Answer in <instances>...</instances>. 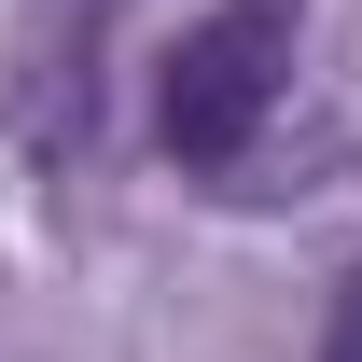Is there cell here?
<instances>
[{"label":"cell","instance_id":"1","mask_svg":"<svg viewBox=\"0 0 362 362\" xmlns=\"http://www.w3.org/2000/svg\"><path fill=\"white\" fill-rule=\"evenodd\" d=\"M279 84H293V0H223V14H195L168 56V84H153V139H168L195 181H223L251 139H265Z\"/></svg>","mask_w":362,"mask_h":362},{"label":"cell","instance_id":"2","mask_svg":"<svg viewBox=\"0 0 362 362\" xmlns=\"http://www.w3.org/2000/svg\"><path fill=\"white\" fill-rule=\"evenodd\" d=\"M320 362H362V265H349V293H334V334H320Z\"/></svg>","mask_w":362,"mask_h":362}]
</instances>
